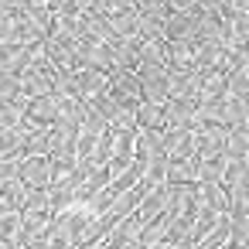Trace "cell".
I'll return each instance as SVG.
<instances>
[{
	"label": "cell",
	"mask_w": 249,
	"mask_h": 249,
	"mask_svg": "<svg viewBox=\"0 0 249 249\" xmlns=\"http://www.w3.org/2000/svg\"><path fill=\"white\" fill-rule=\"evenodd\" d=\"M232 246H249V215H239L232 218V235H229Z\"/></svg>",
	"instance_id": "d590c367"
},
{
	"label": "cell",
	"mask_w": 249,
	"mask_h": 249,
	"mask_svg": "<svg viewBox=\"0 0 249 249\" xmlns=\"http://www.w3.org/2000/svg\"><path fill=\"white\" fill-rule=\"evenodd\" d=\"M225 188H232V184H249V157H242V160H229V171H225V181H222Z\"/></svg>",
	"instance_id": "f546056e"
},
{
	"label": "cell",
	"mask_w": 249,
	"mask_h": 249,
	"mask_svg": "<svg viewBox=\"0 0 249 249\" xmlns=\"http://www.w3.org/2000/svg\"><path fill=\"white\" fill-rule=\"evenodd\" d=\"M229 235H232V218H229V215H218L215 229H212L201 242H208V246H225V242H229Z\"/></svg>",
	"instance_id": "1f68e13d"
},
{
	"label": "cell",
	"mask_w": 249,
	"mask_h": 249,
	"mask_svg": "<svg viewBox=\"0 0 249 249\" xmlns=\"http://www.w3.org/2000/svg\"><path fill=\"white\" fill-rule=\"evenodd\" d=\"M24 205H28V188L21 181L0 184V212H24Z\"/></svg>",
	"instance_id": "e0dca14e"
},
{
	"label": "cell",
	"mask_w": 249,
	"mask_h": 249,
	"mask_svg": "<svg viewBox=\"0 0 249 249\" xmlns=\"http://www.w3.org/2000/svg\"><path fill=\"white\" fill-rule=\"evenodd\" d=\"M225 157H229V160H242V157H249V126H246V130H229Z\"/></svg>",
	"instance_id": "cb8c5ba5"
},
{
	"label": "cell",
	"mask_w": 249,
	"mask_h": 249,
	"mask_svg": "<svg viewBox=\"0 0 249 249\" xmlns=\"http://www.w3.org/2000/svg\"><path fill=\"white\" fill-rule=\"evenodd\" d=\"M191 4H195V0H167V11L181 14V11H191Z\"/></svg>",
	"instance_id": "ab89813d"
},
{
	"label": "cell",
	"mask_w": 249,
	"mask_h": 249,
	"mask_svg": "<svg viewBox=\"0 0 249 249\" xmlns=\"http://www.w3.org/2000/svg\"><path fill=\"white\" fill-rule=\"evenodd\" d=\"M45 11L52 18H79V0H45Z\"/></svg>",
	"instance_id": "d6a6232c"
},
{
	"label": "cell",
	"mask_w": 249,
	"mask_h": 249,
	"mask_svg": "<svg viewBox=\"0 0 249 249\" xmlns=\"http://www.w3.org/2000/svg\"><path fill=\"white\" fill-rule=\"evenodd\" d=\"M198 14L195 11H181V14H167L164 18V41L171 45H195L198 38Z\"/></svg>",
	"instance_id": "3957f363"
},
{
	"label": "cell",
	"mask_w": 249,
	"mask_h": 249,
	"mask_svg": "<svg viewBox=\"0 0 249 249\" xmlns=\"http://www.w3.org/2000/svg\"><path fill=\"white\" fill-rule=\"evenodd\" d=\"M137 235H140V218L130 215V218H120V222L109 229V235L103 239V246H106V249H123V246L137 242Z\"/></svg>",
	"instance_id": "7c38bea8"
},
{
	"label": "cell",
	"mask_w": 249,
	"mask_h": 249,
	"mask_svg": "<svg viewBox=\"0 0 249 249\" xmlns=\"http://www.w3.org/2000/svg\"><path fill=\"white\" fill-rule=\"evenodd\" d=\"M167 184H198V157H188V160L167 157Z\"/></svg>",
	"instance_id": "ac0fdd59"
},
{
	"label": "cell",
	"mask_w": 249,
	"mask_h": 249,
	"mask_svg": "<svg viewBox=\"0 0 249 249\" xmlns=\"http://www.w3.org/2000/svg\"><path fill=\"white\" fill-rule=\"evenodd\" d=\"M225 130H246L249 126V103L246 99H225V116H222Z\"/></svg>",
	"instance_id": "44dd1931"
},
{
	"label": "cell",
	"mask_w": 249,
	"mask_h": 249,
	"mask_svg": "<svg viewBox=\"0 0 249 249\" xmlns=\"http://www.w3.org/2000/svg\"><path fill=\"white\" fill-rule=\"evenodd\" d=\"M21 232V212H0V242H14Z\"/></svg>",
	"instance_id": "83f0119b"
},
{
	"label": "cell",
	"mask_w": 249,
	"mask_h": 249,
	"mask_svg": "<svg viewBox=\"0 0 249 249\" xmlns=\"http://www.w3.org/2000/svg\"><path fill=\"white\" fill-rule=\"evenodd\" d=\"M92 218H96V215H92L86 205H72L69 212H62V215H55V218H52V232H48V235H62V239L79 242V239H82V232H86V225H89Z\"/></svg>",
	"instance_id": "7a4b0ae2"
},
{
	"label": "cell",
	"mask_w": 249,
	"mask_h": 249,
	"mask_svg": "<svg viewBox=\"0 0 249 249\" xmlns=\"http://www.w3.org/2000/svg\"><path fill=\"white\" fill-rule=\"evenodd\" d=\"M21 160L24 157H0V184L4 181H21Z\"/></svg>",
	"instance_id": "e575fe53"
},
{
	"label": "cell",
	"mask_w": 249,
	"mask_h": 249,
	"mask_svg": "<svg viewBox=\"0 0 249 249\" xmlns=\"http://www.w3.org/2000/svg\"><path fill=\"white\" fill-rule=\"evenodd\" d=\"M225 140H229V130L218 126V123H205V126L195 130V150H198V157L225 154Z\"/></svg>",
	"instance_id": "277c9868"
},
{
	"label": "cell",
	"mask_w": 249,
	"mask_h": 249,
	"mask_svg": "<svg viewBox=\"0 0 249 249\" xmlns=\"http://www.w3.org/2000/svg\"><path fill=\"white\" fill-rule=\"evenodd\" d=\"M143 184H147V188H160V184H167V157H154V160H147Z\"/></svg>",
	"instance_id": "484cf974"
},
{
	"label": "cell",
	"mask_w": 249,
	"mask_h": 249,
	"mask_svg": "<svg viewBox=\"0 0 249 249\" xmlns=\"http://www.w3.org/2000/svg\"><path fill=\"white\" fill-rule=\"evenodd\" d=\"M201 75L198 72H167V96L171 99H198Z\"/></svg>",
	"instance_id": "30bf717a"
},
{
	"label": "cell",
	"mask_w": 249,
	"mask_h": 249,
	"mask_svg": "<svg viewBox=\"0 0 249 249\" xmlns=\"http://www.w3.org/2000/svg\"><path fill=\"white\" fill-rule=\"evenodd\" d=\"M72 205H75V188H72L69 181L48 184V212H52V215H62V212H69Z\"/></svg>",
	"instance_id": "d6986e66"
},
{
	"label": "cell",
	"mask_w": 249,
	"mask_h": 249,
	"mask_svg": "<svg viewBox=\"0 0 249 249\" xmlns=\"http://www.w3.org/2000/svg\"><path fill=\"white\" fill-rule=\"evenodd\" d=\"M21 184L28 191H45L52 184V164H48V157H24L21 160Z\"/></svg>",
	"instance_id": "8992f818"
},
{
	"label": "cell",
	"mask_w": 249,
	"mask_h": 249,
	"mask_svg": "<svg viewBox=\"0 0 249 249\" xmlns=\"http://www.w3.org/2000/svg\"><path fill=\"white\" fill-rule=\"evenodd\" d=\"M164 130H137L133 137V157L140 160H154V157H167L164 154Z\"/></svg>",
	"instance_id": "8fae6325"
},
{
	"label": "cell",
	"mask_w": 249,
	"mask_h": 249,
	"mask_svg": "<svg viewBox=\"0 0 249 249\" xmlns=\"http://www.w3.org/2000/svg\"><path fill=\"white\" fill-rule=\"evenodd\" d=\"M225 75H229V96L249 103V69H232Z\"/></svg>",
	"instance_id": "d4e9b609"
},
{
	"label": "cell",
	"mask_w": 249,
	"mask_h": 249,
	"mask_svg": "<svg viewBox=\"0 0 249 249\" xmlns=\"http://www.w3.org/2000/svg\"><path fill=\"white\" fill-rule=\"evenodd\" d=\"M143 249H171V242H154V246H143Z\"/></svg>",
	"instance_id": "b9f144b4"
},
{
	"label": "cell",
	"mask_w": 249,
	"mask_h": 249,
	"mask_svg": "<svg viewBox=\"0 0 249 249\" xmlns=\"http://www.w3.org/2000/svg\"><path fill=\"white\" fill-rule=\"evenodd\" d=\"M137 38H140L143 45H150V41H160V38H164V21H160V18H140Z\"/></svg>",
	"instance_id": "4316f807"
},
{
	"label": "cell",
	"mask_w": 249,
	"mask_h": 249,
	"mask_svg": "<svg viewBox=\"0 0 249 249\" xmlns=\"http://www.w3.org/2000/svg\"><path fill=\"white\" fill-rule=\"evenodd\" d=\"M167 212H171V184H160V188H150L143 195V201L137 208V218L140 222H154V218H160Z\"/></svg>",
	"instance_id": "52a82bcc"
},
{
	"label": "cell",
	"mask_w": 249,
	"mask_h": 249,
	"mask_svg": "<svg viewBox=\"0 0 249 249\" xmlns=\"http://www.w3.org/2000/svg\"><path fill=\"white\" fill-rule=\"evenodd\" d=\"M109 157H113V130L99 133V140H96V154H92V167H106Z\"/></svg>",
	"instance_id": "4dcf8cb0"
},
{
	"label": "cell",
	"mask_w": 249,
	"mask_h": 249,
	"mask_svg": "<svg viewBox=\"0 0 249 249\" xmlns=\"http://www.w3.org/2000/svg\"><path fill=\"white\" fill-rule=\"evenodd\" d=\"M82 249H106V246H82Z\"/></svg>",
	"instance_id": "ee69618b"
},
{
	"label": "cell",
	"mask_w": 249,
	"mask_h": 249,
	"mask_svg": "<svg viewBox=\"0 0 249 249\" xmlns=\"http://www.w3.org/2000/svg\"><path fill=\"white\" fill-rule=\"evenodd\" d=\"M55 123H58V99L55 96H41V99L28 103V113H24L21 126H55Z\"/></svg>",
	"instance_id": "ba28073f"
},
{
	"label": "cell",
	"mask_w": 249,
	"mask_h": 249,
	"mask_svg": "<svg viewBox=\"0 0 249 249\" xmlns=\"http://www.w3.org/2000/svg\"><path fill=\"white\" fill-rule=\"evenodd\" d=\"M31 4H35V0H0V14H11V18H18V14H24Z\"/></svg>",
	"instance_id": "8d00e7d4"
},
{
	"label": "cell",
	"mask_w": 249,
	"mask_h": 249,
	"mask_svg": "<svg viewBox=\"0 0 249 249\" xmlns=\"http://www.w3.org/2000/svg\"><path fill=\"white\" fill-rule=\"evenodd\" d=\"M106 24H109V35H113L116 41H130V38H137V28H140V14H137V11L106 14Z\"/></svg>",
	"instance_id": "4fadbf2b"
},
{
	"label": "cell",
	"mask_w": 249,
	"mask_h": 249,
	"mask_svg": "<svg viewBox=\"0 0 249 249\" xmlns=\"http://www.w3.org/2000/svg\"><path fill=\"white\" fill-rule=\"evenodd\" d=\"M106 92L113 96V103H116L120 109H137V106L143 103L140 79H137V72H130V69H109V86H106Z\"/></svg>",
	"instance_id": "6da1fadb"
},
{
	"label": "cell",
	"mask_w": 249,
	"mask_h": 249,
	"mask_svg": "<svg viewBox=\"0 0 249 249\" xmlns=\"http://www.w3.org/2000/svg\"><path fill=\"white\" fill-rule=\"evenodd\" d=\"M164 126H167L164 106H157V103H140L137 106V130H164Z\"/></svg>",
	"instance_id": "7402d4cb"
},
{
	"label": "cell",
	"mask_w": 249,
	"mask_h": 249,
	"mask_svg": "<svg viewBox=\"0 0 249 249\" xmlns=\"http://www.w3.org/2000/svg\"><path fill=\"white\" fill-rule=\"evenodd\" d=\"M198 191H201V212L229 215V195H225V184H198Z\"/></svg>",
	"instance_id": "ffe728a7"
},
{
	"label": "cell",
	"mask_w": 249,
	"mask_h": 249,
	"mask_svg": "<svg viewBox=\"0 0 249 249\" xmlns=\"http://www.w3.org/2000/svg\"><path fill=\"white\" fill-rule=\"evenodd\" d=\"M52 126H24V157H48Z\"/></svg>",
	"instance_id": "9a60e30c"
},
{
	"label": "cell",
	"mask_w": 249,
	"mask_h": 249,
	"mask_svg": "<svg viewBox=\"0 0 249 249\" xmlns=\"http://www.w3.org/2000/svg\"><path fill=\"white\" fill-rule=\"evenodd\" d=\"M0 157H24V126L0 130Z\"/></svg>",
	"instance_id": "603a6c76"
},
{
	"label": "cell",
	"mask_w": 249,
	"mask_h": 249,
	"mask_svg": "<svg viewBox=\"0 0 249 249\" xmlns=\"http://www.w3.org/2000/svg\"><path fill=\"white\" fill-rule=\"evenodd\" d=\"M229 7L239 11V14H249V0H229Z\"/></svg>",
	"instance_id": "60d3db41"
},
{
	"label": "cell",
	"mask_w": 249,
	"mask_h": 249,
	"mask_svg": "<svg viewBox=\"0 0 249 249\" xmlns=\"http://www.w3.org/2000/svg\"><path fill=\"white\" fill-rule=\"evenodd\" d=\"M14 99H21V75L0 72V103H14Z\"/></svg>",
	"instance_id": "f1b7e54d"
},
{
	"label": "cell",
	"mask_w": 249,
	"mask_h": 249,
	"mask_svg": "<svg viewBox=\"0 0 249 249\" xmlns=\"http://www.w3.org/2000/svg\"><path fill=\"white\" fill-rule=\"evenodd\" d=\"M229 171V157L215 154V157H198V184H222Z\"/></svg>",
	"instance_id": "5bb4252c"
},
{
	"label": "cell",
	"mask_w": 249,
	"mask_h": 249,
	"mask_svg": "<svg viewBox=\"0 0 249 249\" xmlns=\"http://www.w3.org/2000/svg\"><path fill=\"white\" fill-rule=\"evenodd\" d=\"M72 86H75V96H79L82 103H89V99H96V96L106 92V86H109V72L79 69V72L72 75Z\"/></svg>",
	"instance_id": "5b68a950"
},
{
	"label": "cell",
	"mask_w": 249,
	"mask_h": 249,
	"mask_svg": "<svg viewBox=\"0 0 249 249\" xmlns=\"http://www.w3.org/2000/svg\"><path fill=\"white\" fill-rule=\"evenodd\" d=\"M123 249H143V246H140V242H130V246H123Z\"/></svg>",
	"instance_id": "7bdbcfd3"
},
{
	"label": "cell",
	"mask_w": 249,
	"mask_h": 249,
	"mask_svg": "<svg viewBox=\"0 0 249 249\" xmlns=\"http://www.w3.org/2000/svg\"><path fill=\"white\" fill-rule=\"evenodd\" d=\"M195 113H198V99H167L164 103L167 126H174V130H195Z\"/></svg>",
	"instance_id": "9c48e42d"
},
{
	"label": "cell",
	"mask_w": 249,
	"mask_h": 249,
	"mask_svg": "<svg viewBox=\"0 0 249 249\" xmlns=\"http://www.w3.org/2000/svg\"><path fill=\"white\" fill-rule=\"evenodd\" d=\"M0 45H14V18L0 14Z\"/></svg>",
	"instance_id": "74e56055"
},
{
	"label": "cell",
	"mask_w": 249,
	"mask_h": 249,
	"mask_svg": "<svg viewBox=\"0 0 249 249\" xmlns=\"http://www.w3.org/2000/svg\"><path fill=\"white\" fill-rule=\"evenodd\" d=\"M89 106H92V109H96V113H99L106 123H113V120H116V113H120V106L113 103V96H109V92H103V96L89 99Z\"/></svg>",
	"instance_id": "836d02e7"
},
{
	"label": "cell",
	"mask_w": 249,
	"mask_h": 249,
	"mask_svg": "<svg viewBox=\"0 0 249 249\" xmlns=\"http://www.w3.org/2000/svg\"><path fill=\"white\" fill-rule=\"evenodd\" d=\"M106 11L120 14V11H137V0H106Z\"/></svg>",
	"instance_id": "f35d334b"
},
{
	"label": "cell",
	"mask_w": 249,
	"mask_h": 249,
	"mask_svg": "<svg viewBox=\"0 0 249 249\" xmlns=\"http://www.w3.org/2000/svg\"><path fill=\"white\" fill-rule=\"evenodd\" d=\"M225 96H229V75L225 72H205L201 89H198V103H212V99H225Z\"/></svg>",
	"instance_id": "2e32d148"
}]
</instances>
